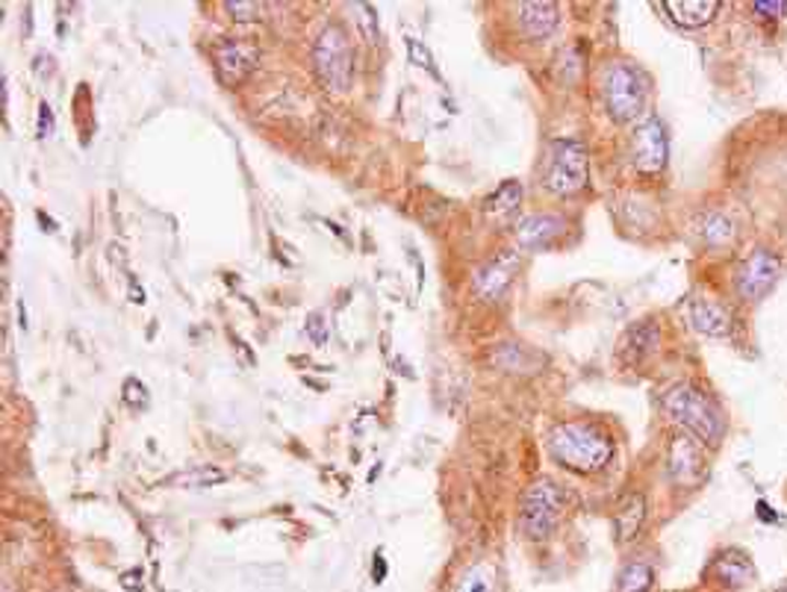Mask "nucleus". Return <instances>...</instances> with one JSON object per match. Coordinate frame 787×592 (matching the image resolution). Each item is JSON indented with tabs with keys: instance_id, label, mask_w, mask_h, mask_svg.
<instances>
[{
	"instance_id": "nucleus-13",
	"label": "nucleus",
	"mask_w": 787,
	"mask_h": 592,
	"mask_svg": "<svg viewBox=\"0 0 787 592\" xmlns=\"http://www.w3.org/2000/svg\"><path fill=\"white\" fill-rule=\"evenodd\" d=\"M687 316H691L693 328L711 339L731 337V328H734L729 310L711 295H693L691 301H687Z\"/></svg>"
},
{
	"instance_id": "nucleus-4",
	"label": "nucleus",
	"mask_w": 787,
	"mask_h": 592,
	"mask_svg": "<svg viewBox=\"0 0 787 592\" xmlns=\"http://www.w3.org/2000/svg\"><path fill=\"white\" fill-rule=\"evenodd\" d=\"M313 66L328 92H349L354 77V50L352 42H349V33L340 24H328L316 36Z\"/></svg>"
},
{
	"instance_id": "nucleus-19",
	"label": "nucleus",
	"mask_w": 787,
	"mask_h": 592,
	"mask_svg": "<svg viewBox=\"0 0 787 592\" xmlns=\"http://www.w3.org/2000/svg\"><path fill=\"white\" fill-rule=\"evenodd\" d=\"M522 204V183L520 180H504L493 195L484 201V216L490 221H507Z\"/></svg>"
},
{
	"instance_id": "nucleus-27",
	"label": "nucleus",
	"mask_w": 787,
	"mask_h": 592,
	"mask_svg": "<svg viewBox=\"0 0 787 592\" xmlns=\"http://www.w3.org/2000/svg\"><path fill=\"white\" fill-rule=\"evenodd\" d=\"M307 337L313 339V345H319V349L328 342V328H324V319L319 312H313V316L307 319Z\"/></svg>"
},
{
	"instance_id": "nucleus-20",
	"label": "nucleus",
	"mask_w": 787,
	"mask_h": 592,
	"mask_svg": "<svg viewBox=\"0 0 787 592\" xmlns=\"http://www.w3.org/2000/svg\"><path fill=\"white\" fill-rule=\"evenodd\" d=\"M654 583V572L652 566L643 563V560H635V563H628L623 572H619V581H617V592H649Z\"/></svg>"
},
{
	"instance_id": "nucleus-2",
	"label": "nucleus",
	"mask_w": 787,
	"mask_h": 592,
	"mask_svg": "<svg viewBox=\"0 0 787 592\" xmlns=\"http://www.w3.org/2000/svg\"><path fill=\"white\" fill-rule=\"evenodd\" d=\"M549 452L555 460L563 463L567 469L590 475V471L605 469L614 457V442L593 424L563 422L549 433Z\"/></svg>"
},
{
	"instance_id": "nucleus-5",
	"label": "nucleus",
	"mask_w": 787,
	"mask_h": 592,
	"mask_svg": "<svg viewBox=\"0 0 787 592\" xmlns=\"http://www.w3.org/2000/svg\"><path fill=\"white\" fill-rule=\"evenodd\" d=\"M567 508V496L555 480H537L522 501L520 525L528 539H549Z\"/></svg>"
},
{
	"instance_id": "nucleus-7",
	"label": "nucleus",
	"mask_w": 787,
	"mask_h": 592,
	"mask_svg": "<svg viewBox=\"0 0 787 592\" xmlns=\"http://www.w3.org/2000/svg\"><path fill=\"white\" fill-rule=\"evenodd\" d=\"M666 160H670V139H666L664 124L654 115H646L631 133V162L640 174L652 178L666 169Z\"/></svg>"
},
{
	"instance_id": "nucleus-23",
	"label": "nucleus",
	"mask_w": 787,
	"mask_h": 592,
	"mask_svg": "<svg viewBox=\"0 0 787 592\" xmlns=\"http://www.w3.org/2000/svg\"><path fill=\"white\" fill-rule=\"evenodd\" d=\"M703 234L705 239H708V244L720 248V244H729L731 239H734V225H731L722 213H711V216L705 218Z\"/></svg>"
},
{
	"instance_id": "nucleus-17",
	"label": "nucleus",
	"mask_w": 787,
	"mask_h": 592,
	"mask_svg": "<svg viewBox=\"0 0 787 592\" xmlns=\"http://www.w3.org/2000/svg\"><path fill=\"white\" fill-rule=\"evenodd\" d=\"M646 519V499L640 492H631L626 499L619 501L617 516H614V527H617V539L619 543H631L640 527H643Z\"/></svg>"
},
{
	"instance_id": "nucleus-26",
	"label": "nucleus",
	"mask_w": 787,
	"mask_h": 592,
	"mask_svg": "<svg viewBox=\"0 0 787 592\" xmlns=\"http://www.w3.org/2000/svg\"><path fill=\"white\" fill-rule=\"evenodd\" d=\"M225 480V471L218 469H198V471H190V475H181V478H174V483H186V487H213V483H221Z\"/></svg>"
},
{
	"instance_id": "nucleus-24",
	"label": "nucleus",
	"mask_w": 787,
	"mask_h": 592,
	"mask_svg": "<svg viewBox=\"0 0 787 592\" xmlns=\"http://www.w3.org/2000/svg\"><path fill=\"white\" fill-rule=\"evenodd\" d=\"M354 12H357V24H361L363 38H366L369 45H378L380 30H378V15H375V10H372L369 3H354Z\"/></svg>"
},
{
	"instance_id": "nucleus-11",
	"label": "nucleus",
	"mask_w": 787,
	"mask_h": 592,
	"mask_svg": "<svg viewBox=\"0 0 787 592\" xmlns=\"http://www.w3.org/2000/svg\"><path fill=\"white\" fill-rule=\"evenodd\" d=\"M256 54L254 45H248V42H237V38H228V42H221L216 47V71H218V80L228 86H237L242 83L251 71L256 68Z\"/></svg>"
},
{
	"instance_id": "nucleus-15",
	"label": "nucleus",
	"mask_w": 787,
	"mask_h": 592,
	"mask_svg": "<svg viewBox=\"0 0 787 592\" xmlns=\"http://www.w3.org/2000/svg\"><path fill=\"white\" fill-rule=\"evenodd\" d=\"M516 21H520L522 33L534 42L549 38L558 30V7L543 0V3H520L516 7Z\"/></svg>"
},
{
	"instance_id": "nucleus-22",
	"label": "nucleus",
	"mask_w": 787,
	"mask_h": 592,
	"mask_svg": "<svg viewBox=\"0 0 787 592\" xmlns=\"http://www.w3.org/2000/svg\"><path fill=\"white\" fill-rule=\"evenodd\" d=\"M525 357H534L532 351L525 345H516V342H504L502 349L493 354V363L504 372H534L532 366H525Z\"/></svg>"
},
{
	"instance_id": "nucleus-18",
	"label": "nucleus",
	"mask_w": 787,
	"mask_h": 592,
	"mask_svg": "<svg viewBox=\"0 0 787 592\" xmlns=\"http://www.w3.org/2000/svg\"><path fill=\"white\" fill-rule=\"evenodd\" d=\"M658 342H661V330L654 328L652 321H640V325L628 330L619 351H623V357H626L628 363H640V360H646L658 349Z\"/></svg>"
},
{
	"instance_id": "nucleus-3",
	"label": "nucleus",
	"mask_w": 787,
	"mask_h": 592,
	"mask_svg": "<svg viewBox=\"0 0 787 592\" xmlns=\"http://www.w3.org/2000/svg\"><path fill=\"white\" fill-rule=\"evenodd\" d=\"M602 98H605V110L614 122H635L646 110L649 80L631 62H611L602 71Z\"/></svg>"
},
{
	"instance_id": "nucleus-25",
	"label": "nucleus",
	"mask_w": 787,
	"mask_h": 592,
	"mask_svg": "<svg viewBox=\"0 0 787 592\" xmlns=\"http://www.w3.org/2000/svg\"><path fill=\"white\" fill-rule=\"evenodd\" d=\"M225 10L230 12V19L233 21H260L263 19V3H254V0H230L225 3Z\"/></svg>"
},
{
	"instance_id": "nucleus-6",
	"label": "nucleus",
	"mask_w": 787,
	"mask_h": 592,
	"mask_svg": "<svg viewBox=\"0 0 787 592\" xmlns=\"http://www.w3.org/2000/svg\"><path fill=\"white\" fill-rule=\"evenodd\" d=\"M588 148L579 139H558L546 166V189L551 195H575L588 186Z\"/></svg>"
},
{
	"instance_id": "nucleus-1",
	"label": "nucleus",
	"mask_w": 787,
	"mask_h": 592,
	"mask_svg": "<svg viewBox=\"0 0 787 592\" xmlns=\"http://www.w3.org/2000/svg\"><path fill=\"white\" fill-rule=\"evenodd\" d=\"M664 413L703 445H717L726 433L722 410L714 405L711 395L693 384H678L664 395Z\"/></svg>"
},
{
	"instance_id": "nucleus-21",
	"label": "nucleus",
	"mask_w": 787,
	"mask_h": 592,
	"mask_svg": "<svg viewBox=\"0 0 787 592\" xmlns=\"http://www.w3.org/2000/svg\"><path fill=\"white\" fill-rule=\"evenodd\" d=\"M455 592H495V574L490 572V566L484 563L469 566V569L460 574Z\"/></svg>"
},
{
	"instance_id": "nucleus-10",
	"label": "nucleus",
	"mask_w": 787,
	"mask_h": 592,
	"mask_svg": "<svg viewBox=\"0 0 787 592\" xmlns=\"http://www.w3.org/2000/svg\"><path fill=\"white\" fill-rule=\"evenodd\" d=\"M516 269H520V257L513 254V251L495 254L493 260H487V263L475 272V292H478L484 301H499L504 292H507V286L513 283V277H516Z\"/></svg>"
},
{
	"instance_id": "nucleus-16",
	"label": "nucleus",
	"mask_w": 787,
	"mask_h": 592,
	"mask_svg": "<svg viewBox=\"0 0 787 592\" xmlns=\"http://www.w3.org/2000/svg\"><path fill=\"white\" fill-rule=\"evenodd\" d=\"M661 10L670 15V21H675L678 27H705L717 19L720 12V3L717 0H666L661 3Z\"/></svg>"
},
{
	"instance_id": "nucleus-31",
	"label": "nucleus",
	"mask_w": 787,
	"mask_h": 592,
	"mask_svg": "<svg viewBox=\"0 0 787 592\" xmlns=\"http://www.w3.org/2000/svg\"><path fill=\"white\" fill-rule=\"evenodd\" d=\"M42 113H38V136H50V130H54V118H50V106L48 104H42L38 106Z\"/></svg>"
},
{
	"instance_id": "nucleus-33",
	"label": "nucleus",
	"mask_w": 787,
	"mask_h": 592,
	"mask_svg": "<svg viewBox=\"0 0 787 592\" xmlns=\"http://www.w3.org/2000/svg\"><path fill=\"white\" fill-rule=\"evenodd\" d=\"M7 592H10V590H7Z\"/></svg>"
},
{
	"instance_id": "nucleus-9",
	"label": "nucleus",
	"mask_w": 787,
	"mask_h": 592,
	"mask_svg": "<svg viewBox=\"0 0 787 592\" xmlns=\"http://www.w3.org/2000/svg\"><path fill=\"white\" fill-rule=\"evenodd\" d=\"M666 469L670 478L682 487H696L705 478V454L703 442L693 440L691 433H678L670 442V452H666Z\"/></svg>"
},
{
	"instance_id": "nucleus-30",
	"label": "nucleus",
	"mask_w": 787,
	"mask_h": 592,
	"mask_svg": "<svg viewBox=\"0 0 787 592\" xmlns=\"http://www.w3.org/2000/svg\"><path fill=\"white\" fill-rule=\"evenodd\" d=\"M752 10L759 12V15L764 12V19H778V15H785L787 7L785 3H755Z\"/></svg>"
},
{
	"instance_id": "nucleus-14",
	"label": "nucleus",
	"mask_w": 787,
	"mask_h": 592,
	"mask_svg": "<svg viewBox=\"0 0 787 592\" xmlns=\"http://www.w3.org/2000/svg\"><path fill=\"white\" fill-rule=\"evenodd\" d=\"M711 574L717 578V583L729 587V590H743V587H750L755 581V566H752V560L743 551L729 548V551H722L714 560Z\"/></svg>"
},
{
	"instance_id": "nucleus-32",
	"label": "nucleus",
	"mask_w": 787,
	"mask_h": 592,
	"mask_svg": "<svg viewBox=\"0 0 787 592\" xmlns=\"http://www.w3.org/2000/svg\"><path fill=\"white\" fill-rule=\"evenodd\" d=\"M776 592H787V583H785V587H778V590Z\"/></svg>"
},
{
	"instance_id": "nucleus-29",
	"label": "nucleus",
	"mask_w": 787,
	"mask_h": 592,
	"mask_svg": "<svg viewBox=\"0 0 787 592\" xmlns=\"http://www.w3.org/2000/svg\"><path fill=\"white\" fill-rule=\"evenodd\" d=\"M408 47H410V62H413V66L431 68V54H427V47H422V42H419V38L410 36Z\"/></svg>"
},
{
	"instance_id": "nucleus-12",
	"label": "nucleus",
	"mask_w": 787,
	"mask_h": 592,
	"mask_svg": "<svg viewBox=\"0 0 787 592\" xmlns=\"http://www.w3.org/2000/svg\"><path fill=\"white\" fill-rule=\"evenodd\" d=\"M563 234H567V218L555 216V213H534V216H525L516 225V242L528 251L549 248Z\"/></svg>"
},
{
	"instance_id": "nucleus-28",
	"label": "nucleus",
	"mask_w": 787,
	"mask_h": 592,
	"mask_svg": "<svg viewBox=\"0 0 787 592\" xmlns=\"http://www.w3.org/2000/svg\"><path fill=\"white\" fill-rule=\"evenodd\" d=\"M124 401L130 407H142L145 401H148V389H145L139 380H127V384H124Z\"/></svg>"
},
{
	"instance_id": "nucleus-8",
	"label": "nucleus",
	"mask_w": 787,
	"mask_h": 592,
	"mask_svg": "<svg viewBox=\"0 0 787 592\" xmlns=\"http://www.w3.org/2000/svg\"><path fill=\"white\" fill-rule=\"evenodd\" d=\"M778 277H782V260H778V254H773L769 248H759V251H752V254L743 260L738 277H734V286H738L743 301H761V298L769 295V289L776 286Z\"/></svg>"
}]
</instances>
